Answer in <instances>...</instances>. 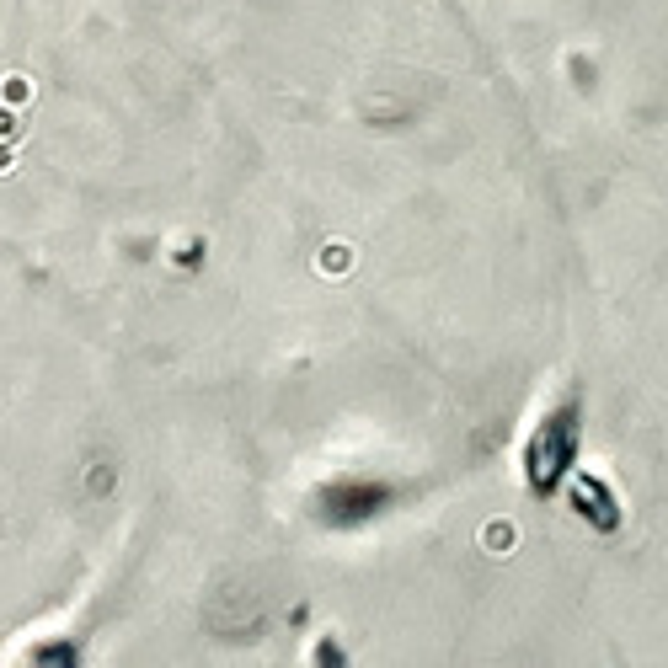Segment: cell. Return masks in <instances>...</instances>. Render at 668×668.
I'll return each mask as SVG.
<instances>
[{
  "instance_id": "1",
  "label": "cell",
  "mask_w": 668,
  "mask_h": 668,
  "mask_svg": "<svg viewBox=\"0 0 668 668\" xmlns=\"http://www.w3.org/2000/svg\"><path fill=\"white\" fill-rule=\"evenodd\" d=\"M572 412H556L546 428L535 433V444H530V481H535V492H551V465H562L572 455Z\"/></svg>"
},
{
  "instance_id": "2",
  "label": "cell",
  "mask_w": 668,
  "mask_h": 668,
  "mask_svg": "<svg viewBox=\"0 0 668 668\" xmlns=\"http://www.w3.org/2000/svg\"><path fill=\"white\" fill-rule=\"evenodd\" d=\"M0 102H6V107H27V102H33V86H27L22 75H6V81H0Z\"/></svg>"
},
{
  "instance_id": "3",
  "label": "cell",
  "mask_w": 668,
  "mask_h": 668,
  "mask_svg": "<svg viewBox=\"0 0 668 668\" xmlns=\"http://www.w3.org/2000/svg\"><path fill=\"white\" fill-rule=\"evenodd\" d=\"M27 129L22 123V107H0V139H17Z\"/></svg>"
},
{
  "instance_id": "4",
  "label": "cell",
  "mask_w": 668,
  "mask_h": 668,
  "mask_svg": "<svg viewBox=\"0 0 668 668\" xmlns=\"http://www.w3.org/2000/svg\"><path fill=\"white\" fill-rule=\"evenodd\" d=\"M11 166H17V150H11L6 139H0V172H11Z\"/></svg>"
}]
</instances>
